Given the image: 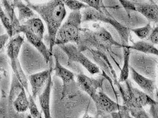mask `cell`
<instances>
[{
  "mask_svg": "<svg viewBox=\"0 0 158 118\" xmlns=\"http://www.w3.org/2000/svg\"><path fill=\"white\" fill-rule=\"evenodd\" d=\"M52 86L53 81L52 75H50L47 85L46 86L43 92L38 96L39 104L45 118H51L50 108V95Z\"/></svg>",
  "mask_w": 158,
  "mask_h": 118,
  "instance_id": "2e32d148",
  "label": "cell"
},
{
  "mask_svg": "<svg viewBox=\"0 0 158 118\" xmlns=\"http://www.w3.org/2000/svg\"><path fill=\"white\" fill-rule=\"evenodd\" d=\"M53 72L52 67H49L46 70L35 74H30L28 76L31 88V95L36 100L45 88L49 81L50 75Z\"/></svg>",
  "mask_w": 158,
  "mask_h": 118,
  "instance_id": "30bf717a",
  "label": "cell"
},
{
  "mask_svg": "<svg viewBox=\"0 0 158 118\" xmlns=\"http://www.w3.org/2000/svg\"><path fill=\"white\" fill-rule=\"evenodd\" d=\"M79 1H82L84 2H85V0H79Z\"/></svg>",
  "mask_w": 158,
  "mask_h": 118,
  "instance_id": "d590c367",
  "label": "cell"
},
{
  "mask_svg": "<svg viewBox=\"0 0 158 118\" xmlns=\"http://www.w3.org/2000/svg\"><path fill=\"white\" fill-rule=\"evenodd\" d=\"M136 11L144 17L149 22L158 25V4L153 2H138L131 1Z\"/></svg>",
  "mask_w": 158,
  "mask_h": 118,
  "instance_id": "4fadbf2b",
  "label": "cell"
},
{
  "mask_svg": "<svg viewBox=\"0 0 158 118\" xmlns=\"http://www.w3.org/2000/svg\"><path fill=\"white\" fill-rule=\"evenodd\" d=\"M94 29L81 28L77 45L82 52L94 49L99 52H109L113 47H122L123 45L117 42L110 32L99 24L93 25Z\"/></svg>",
  "mask_w": 158,
  "mask_h": 118,
  "instance_id": "7a4b0ae2",
  "label": "cell"
},
{
  "mask_svg": "<svg viewBox=\"0 0 158 118\" xmlns=\"http://www.w3.org/2000/svg\"><path fill=\"white\" fill-rule=\"evenodd\" d=\"M10 38V36L7 33L2 34L0 36V49L2 51L3 48L5 46V44L7 42L8 39Z\"/></svg>",
  "mask_w": 158,
  "mask_h": 118,
  "instance_id": "1f68e13d",
  "label": "cell"
},
{
  "mask_svg": "<svg viewBox=\"0 0 158 118\" xmlns=\"http://www.w3.org/2000/svg\"><path fill=\"white\" fill-rule=\"evenodd\" d=\"M10 66L11 67L13 73L15 74V75L17 76L18 79L21 82L23 87L26 89V92L28 93H30L28 89L29 88L28 77H27L24 73L19 58L13 60H10Z\"/></svg>",
  "mask_w": 158,
  "mask_h": 118,
  "instance_id": "44dd1931",
  "label": "cell"
},
{
  "mask_svg": "<svg viewBox=\"0 0 158 118\" xmlns=\"http://www.w3.org/2000/svg\"><path fill=\"white\" fill-rule=\"evenodd\" d=\"M55 67L54 70L55 75L61 79L63 81V90L62 93V99H64L66 96L77 92V88H79L77 81H75V75L71 71L63 66L59 61L58 56L54 54Z\"/></svg>",
  "mask_w": 158,
  "mask_h": 118,
  "instance_id": "52a82bcc",
  "label": "cell"
},
{
  "mask_svg": "<svg viewBox=\"0 0 158 118\" xmlns=\"http://www.w3.org/2000/svg\"><path fill=\"white\" fill-rule=\"evenodd\" d=\"M85 3L88 4L90 7L93 8L101 13H104L106 14H110L104 4L103 0H85Z\"/></svg>",
  "mask_w": 158,
  "mask_h": 118,
  "instance_id": "83f0119b",
  "label": "cell"
},
{
  "mask_svg": "<svg viewBox=\"0 0 158 118\" xmlns=\"http://www.w3.org/2000/svg\"><path fill=\"white\" fill-rule=\"evenodd\" d=\"M15 110L19 113H24L29 109V100L26 95V90L24 88L15 99L13 103Z\"/></svg>",
  "mask_w": 158,
  "mask_h": 118,
  "instance_id": "603a6c76",
  "label": "cell"
},
{
  "mask_svg": "<svg viewBox=\"0 0 158 118\" xmlns=\"http://www.w3.org/2000/svg\"><path fill=\"white\" fill-rule=\"evenodd\" d=\"M93 100L97 109L96 118L109 117L108 116H111L113 112L120 110L123 106L113 100L102 92H98Z\"/></svg>",
  "mask_w": 158,
  "mask_h": 118,
  "instance_id": "ba28073f",
  "label": "cell"
},
{
  "mask_svg": "<svg viewBox=\"0 0 158 118\" xmlns=\"http://www.w3.org/2000/svg\"><path fill=\"white\" fill-rule=\"evenodd\" d=\"M153 30L151 22H148L146 26L141 27H138L130 30L137 37L141 40L147 39L149 37L151 32Z\"/></svg>",
  "mask_w": 158,
  "mask_h": 118,
  "instance_id": "d4e9b609",
  "label": "cell"
},
{
  "mask_svg": "<svg viewBox=\"0 0 158 118\" xmlns=\"http://www.w3.org/2000/svg\"><path fill=\"white\" fill-rule=\"evenodd\" d=\"M123 65L120 71V76L118 81L120 83H124L129 79V76L130 73V58L131 49L128 47V45H123Z\"/></svg>",
  "mask_w": 158,
  "mask_h": 118,
  "instance_id": "d6986e66",
  "label": "cell"
},
{
  "mask_svg": "<svg viewBox=\"0 0 158 118\" xmlns=\"http://www.w3.org/2000/svg\"><path fill=\"white\" fill-rule=\"evenodd\" d=\"M0 18L2 25L4 26V29L6 30L7 33L10 36V38L13 37L14 34H13V27L10 18H8L7 15L6 14L4 10L2 9V7L1 8Z\"/></svg>",
  "mask_w": 158,
  "mask_h": 118,
  "instance_id": "4316f807",
  "label": "cell"
},
{
  "mask_svg": "<svg viewBox=\"0 0 158 118\" xmlns=\"http://www.w3.org/2000/svg\"><path fill=\"white\" fill-rule=\"evenodd\" d=\"M149 1H151V2H153V3H156L158 4V0H149Z\"/></svg>",
  "mask_w": 158,
  "mask_h": 118,
  "instance_id": "d6a6232c",
  "label": "cell"
},
{
  "mask_svg": "<svg viewBox=\"0 0 158 118\" xmlns=\"http://www.w3.org/2000/svg\"><path fill=\"white\" fill-rule=\"evenodd\" d=\"M149 42L153 44H158V25L153 29L149 37L148 38Z\"/></svg>",
  "mask_w": 158,
  "mask_h": 118,
  "instance_id": "4dcf8cb0",
  "label": "cell"
},
{
  "mask_svg": "<svg viewBox=\"0 0 158 118\" xmlns=\"http://www.w3.org/2000/svg\"><path fill=\"white\" fill-rule=\"evenodd\" d=\"M82 15L81 11H73L68 17L66 21L59 28L55 40V45L75 43L78 41Z\"/></svg>",
  "mask_w": 158,
  "mask_h": 118,
  "instance_id": "3957f363",
  "label": "cell"
},
{
  "mask_svg": "<svg viewBox=\"0 0 158 118\" xmlns=\"http://www.w3.org/2000/svg\"><path fill=\"white\" fill-rule=\"evenodd\" d=\"M131 116V115L127 108L123 104L122 108L120 110L114 112L111 114V117L114 118H130L132 117Z\"/></svg>",
  "mask_w": 158,
  "mask_h": 118,
  "instance_id": "f546056e",
  "label": "cell"
},
{
  "mask_svg": "<svg viewBox=\"0 0 158 118\" xmlns=\"http://www.w3.org/2000/svg\"><path fill=\"white\" fill-rule=\"evenodd\" d=\"M133 90L139 103L141 104L142 106L146 107L148 106H150L152 107L157 104L153 97H152L150 95H149L144 91L140 90L139 89L136 88H133Z\"/></svg>",
  "mask_w": 158,
  "mask_h": 118,
  "instance_id": "cb8c5ba5",
  "label": "cell"
},
{
  "mask_svg": "<svg viewBox=\"0 0 158 118\" xmlns=\"http://www.w3.org/2000/svg\"><path fill=\"white\" fill-rule=\"evenodd\" d=\"M29 94V107L30 115L32 118H42V113L39 111V109L36 105L35 99L30 93Z\"/></svg>",
  "mask_w": 158,
  "mask_h": 118,
  "instance_id": "f1b7e54d",
  "label": "cell"
},
{
  "mask_svg": "<svg viewBox=\"0 0 158 118\" xmlns=\"http://www.w3.org/2000/svg\"><path fill=\"white\" fill-rule=\"evenodd\" d=\"M157 76H158V72H157Z\"/></svg>",
  "mask_w": 158,
  "mask_h": 118,
  "instance_id": "8d00e7d4",
  "label": "cell"
},
{
  "mask_svg": "<svg viewBox=\"0 0 158 118\" xmlns=\"http://www.w3.org/2000/svg\"><path fill=\"white\" fill-rule=\"evenodd\" d=\"M26 31L30 32L43 39L45 29L42 20L37 17L27 20L22 24L21 29V33H24Z\"/></svg>",
  "mask_w": 158,
  "mask_h": 118,
  "instance_id": "9a60e30c",
  "label": "cell"
},
{
  "mask_svg": "<svg viewBox=\"0 0 158 118\" xmlns=\"http://www.w3.org/2000/svg\"><path fill=\"white\" fill-rule=\"evenodd\" d=\"M124 83H125L124 87L120 85V82L118 81H114L121 94L123 105L127 108L131 115L133 118H149L148 114L144 109L143 106L139 103L129 79H128Z\"/></svg>",
  "mask_w": 158,
  "mask_h": 118,
  "instance_id": "5b68a950",
  "label": "cell"
},
{
  "mask_svg": "<svg viewBox=\"0 0 158 118\" xmlns=\"http://www.w3.org/2000/svg\"><path fill=\"white\" fill-rule=\"evenodd\" d=\"M23 88L21 82L18 79L15 74L13 73L10 93L8 96V115L10 118L20 117L19 116L20 113H19L15 110L13 103L15 99L19 96Z\"/></svg>",
  "mask_w": 158,
  "mask_h": 118,
  "instance_id": "8fae6325",
  "label": "cell"
},
{
  "mask_svg": "<svg viewBox=\"0 0 158 118\" xmlns=\"http://www.w3.org/2000/svg\"><path fill=\"white\" fill-rule=\"evenodd\" d=\"M156 86L158 88V81H156Z\"/></svg>",
  "mask_w": 158,
  "mask_h": 118,
  "instance_id": "e575fe53",
  "label": "cell"
},
{
  "mask_svg": "<svg viewBox=\"0 0 158 118\" xmlns=\"http://www.w3.org/2000/svg\"><path fill=\"white\" fill-rule=\"evenodd\" d=\"M2 4L3 6L4 12L7 15L12 24L13 27L14 36L21 33L22 24L20 22L19 17H17L15 14V7L13 1L11 2L10 0H2Z\"/></svg>",
  "mask_w": 158,
  "mask_h": 118,
  "instance_id": "e0dca14e",
  "label": "cell"
},
{
  "mask_svg": "<svg viewBox=\"0 0 158 118\" xmlns=\"http://www.w3.org/2000/svg\"><path fill=\"white\" fill-rule=\"evenodd\" d=\"M130 70L133 80L143 91L153 98L156 87L155 80L144 77L132 67H130Z\"/></svg>",
  "mask_w": 158,
  "mask_h": 118,
  "instance_id": "7c38bea8",
  "label": "cell"
},
{
  "mask_svg": "<svg viewBox=\"0 0 158 118\" xmlns=\"http://www.w3.org/2000/svg\"><path fill=\"white\" fill-rule=\"evenodd\" d=\"M106 78L104 76L96 79L89 77L84 73L77 75V81L81 89L86 92L92 99L98 93V89L102 86L103 81Z\"/></svg>",
  "mask_w": 158,
  "mask_h": 118,
  "instance_id": "9c48e42d",
  "label": "cell"
},
{
  "mask_svg": "<svg viewBox=\"0 0 158 118\" xmlns=\"http://www.w3.org/2000/svg\"><path fill=\"white\" fill-rule=\"evenodd\" d=\"M13 2H14V4H15V3H17V2H19V1H20V0H13Z\"/></svg>",
  "mask_w": 158,
  "mask_h": 118,
  "instance_id": "836d02e7",
  "label": "cell"
},
{
  "mask_svg": "<svg viewBox=\"0 0 158 118\" xmlns=\"http://www.w3.org/2000/svg\"><path fill=\"white\" fill-rule=\"evenodd\" d=\"M81 13L82 15V22H100L108 24L113 26L118 33L123 45H129L130 30L120 22H117L111 15L101 13L90 7L82 10Z\"/></svg>",
  "mask_w": 158,
  "mask_h": 118,
  "instance_id": "277c9868",
  "label": "cell"
},
{
  "mask_svg": "<svg viewBox=\"0 0 158 118\" xmlns=\"http://www.w3.org/2000/svg\"><path fill=\"white\" fill-rule=\"evenodd\" d=\"M66 7L73 11H81L84 8L89 7L86 3L79 0H62Z\"/></svg>",
  "mask_w": 158,
  "mask_h": 118,
  "instance_id": "484cf974",
  "label": "cell"
},
{
  "mask_svg": "<svg viewBox=\"0 0 158 118\" xmlns=\"http://www.w3.org/2000/svg\"><path fill=\"white\" fill-rule=\"evenodd\" d=\"M26 4L40 16L46 24L50 52L55 45L58 30L66 15L65 6L62 0H50L42 4H36L25 0Z\"/></svg>",
  "mask_w": 158,
  "mask_h": 118,
  "instance_id": "6da1fadb",
  "label": "cell"
},
{
  "mask_svg": "<svg viewBox=\"0 0 158 118\" xmlns=\"http://www.w3.org/2000/svg\"><path fill=\"white\" fill-rule=\"evenodd\" d=\"M68 57V64L78 63L92 75L100 73V67L88 59L77 45L72 43L59 45Z\"/></svg>",
  "mask_w": 158,
  "mask_h": 118,
  "instance_id": "8992f818",
  "label": "cell"
},
{
  "mask_svg": "<svg viewBox=\"0 0 158 118\" xmlns=\"http://www.w3.org/2000/svg\"><path fill=\"white\" fill-rule=\"evenodd\" d=\"M27 38V41L31 45H33L39 52L42 55L47 64L49 65V67H52V53L50 52L49 49H48L46 45L43 43L42 40L40 38L37 37L34 34L26 31L24 33Z\"/></svg>",
  "mask_w": 158,
  "mask_h": 118,
  "instance_id": "5bb4252c",
  "label": "cell"
},
{
  "mask_svg": "<svg viewBox=\"0 0 158 118\" xmlns=\"http://www.w3.org/2000/svg\"><path fill=\"white\" fill-rule=\"evenodd\" d=\"M131 50H134L137 52H142L146 54H151L158 57V49L151 42L146 41H139L131 45H128Z\"/></svg>",
  "mask_w": 158,
  "mask_h": 118,
  "instance_id": "ffe728a7",
  "label": "cell"
},
{
  "mask_svg": "<svg viewBox=\"0 0 158 118\" xmlns=\"http://www.w3.org/2000/svg\"><path fill=\"white\" fill-rule=\"evenodd\" d=\"M24 42V38L20 35V34L11 38L6 47L7 54L10 60L19 58L20 50Z\"/></svg>",
  "mask_w": 158,
  "mask_h": 118,
  "instance_id": "ac0fdd59",
  "label": "cell"
},
{
  "mask_svg": "<svg viewBox=\"0 0 158 118\" xmlns=\"http://www.w3.org/2000/svg\"><path fill=\"white\" fill-rule=\"evenodd\" d=\"M15 7L18 10L19 19L22 24L26 22L27 20L31 18L37 17L34 13V10L28 6L26 4L22 2V0L19 1L15 4Z\"/></svg>",
  "mask_w": 158,
  "mask_h": 118,
  "instance_id": "7402d4cb",
  "label": "cell"
}]
</instances>
